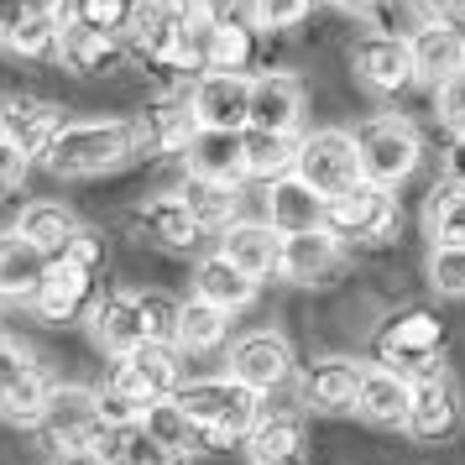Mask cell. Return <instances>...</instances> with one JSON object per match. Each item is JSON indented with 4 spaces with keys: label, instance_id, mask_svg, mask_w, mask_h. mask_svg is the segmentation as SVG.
Segmentation results:
<instances>
[{
    "label": "cell",
    "instance_id": "6da1fadb",
    "mask_svg": "<svg viewBox=\"0 0 465 465\" xmlns=\"http://www.w3.org/2000/svg\"><path fill=\"white\" fill-rule=\"evenodd\" d=\"M173 402L183 408V419L193 423V434L204 450H225V444H241L246 429L262 419V398L252 387H241L231 377H204V381H189L178 387Z\"/></svg>",
    "mask_w": 465,
    "mask_h": 465
},
{
    "label": "cell",
    "instance_id": "7a4b0ae2",
    "mask_svg": "<svg viewBox=\"0 0 465 465\" xmlns=\"http://www.w3.org/2000/svg\"><path fill=\"white\" fill-rule=\"evenodd\" d=\"M131 157H136V121H64L43 163L58 178H100Z\"/></svg>",
    "mask_w": 465,
    "mask_h": 465
},
{
    "label": "cell",
    "instance_id": "3957f363",
    "mask_svg": "<svg viewBox=\"0 0 465 465\" xmlns=\"http://www.w3.org/2000/svg\"><path fill=\"white\" fill-rule=\"evenodd\" d=\"M356 157H361V178L366 183L398 189L419 168L423 142H419V131H413V121H402V115H371V121L356 126Z\"/></svg>",
    "mask_w": 465,
    "mask_h": 465
},
{
    "label": "cell",
    "instance_id": "277c9868",
    "mask_svg": "<svg viewBox=\"0 0 465 465\" xmlns=\"http://www.w3.org/2000/svg\"><path fill=\"white\" fill-rule=\"evenodd\" d=\"M293 173L330 204L335 193H345V189L361 183L356 136H351V131H309V136L298 142V152H293Z\"/></svg>",
    "mask_w": 465,
    "mask_h": 465
},
{
    "label": "cell",
    "instance_id": "5b68a950",
    "mask_svg": "<svg viewBox=\"0 0 465 465\" xmlns=\"http://www.w3.org/2000/svg\"><path fill=\"white\" fill-rule=\"evenodd\" d=\"M115 402H126L131 413H142L147 402H163L178 392V351L173 345H136L131 356L115 361V371H110V387H105Z\"/></svg>",
    "mask_w": 465,
    "mask_h": 465
},
{
    "label": "cell",
    "instance_id": "8992f818",
    "mask_svg": "<svg viewBox=\"0 0 465 465\" xmlns=\"http://www.w3.org/2000/svg\"><path fill=\"white\" fill-rule=\"evenodd\" d=\"M444 345V324L429 309H408V314H398L387 330L377 335V356L387 371H402L408 381L419 377H434L440 366H434V356H440Z\"/></svg>",
    "mask_w": 465,
    "mask_h": 465
},
{
    "label": "cell",
    "instance_id": "52a82bcc",
    "mask_svg": "<svg viewBox=\"0 0 465 465\" xmlns=\"http://www.w3.org/2000/svg\"><path fill=\"white\" fill-rule=\"evenodd\" d=\"M37 429L64 455H94V440L105 429V419H100V392H89V387H53L43 402V413H37Z\"/></svg>",
    "mask_w": 465,
    "mask_h": 465
},
{
    "label": "cell",
    "instance_id": "ba28073f",
    "mask_svg": "<svg viewBox=\"0 0 465 465\" xmlns=\"http://www.w3.org/2000/svg\"><path fill=\"white\" fill-rule=\"evenodd\" d=\"M398 225V199L392 189H377L361 178L356 189L335 193L324 204V231L340 235V241H381V235Z\"/></svg>",
    "mask_w": 465,
    "mask_h": 465
},
{
    "label": "cell",
    "instance_id": "9c48e42d",
    "mask_svg": "<svg viewBox=\"0 0 465 465\" xmlns=\"http://www.w3.org/2000/svg\"><path fill=\"white\" fill-rule=\"evenodd\" d=\"M189 115L199 131H246L252 121V79L246 74H199L189 89Z\"/></svg>",
    "mask_w": 465,
    "mask_h": 465
},
{
    "label": "cell",
    "instance_id": "30bf717a",
    "mask_svg": "<svg viewBox=\"0 0 465 465\" xmlns=\"http://www.w3.org/2000/svg\"><path fill=\"white\" fill-rule=\"evenodd\" d=\"M288 377H293V351L277 330H252L231 345V381L252 387L256 398H267Z\"/></svg>",
    "mask_w": 465,
    "mask_h": 465
},
{
    "label": "cell",
    "instance_id": "8fae6325",
    "mask_svg": "<svg viewBox=\"0 0 465 465\" xmlns=\"http://www.w3.org/2000/svg\"><path fill=\"white\" fill-rule=\"evenodd\" d=\"M351 68L366 89L377 94H398V89L413 84V53H408V37L398 32H366L356 47H351Z\"/></svg>",
    "mask_w": 465,
    "mask_h": 465
},
{
    "label": "cell",
    "instance_id": "7c38bea8",
    "mask_svg": "<svg viewBox=\"0 0 465 465\" xmlns=\"http://www.w3.org/2000/svg\"><path fill=\"white\" fill-rule=\"evenodd\" d=\"M47 392H53V381L37 371V361L26 356L16 340L0 335V413H11V419H22V423H37Z\"/></svg>",
    "mask_w": 465,
    "mask_h": 465
},
{
    "label": "cell",
    "instance_id": "4fadbf2b",
    "mask_svg": "<svg viewBox=\"0 0 465 465\" xmlns=\"http://www.w3.org/2000/svg\"><path fill=\"white\" fill-rule=\"evenodd\" d=\"M89 293H94V272L89 267H74L64 256H47V272L37 282V293L26 298L37 319L47 324H68V319H79L89 309Z\"/></svg>",
    "mask_w": 465,
    "mask_h": 465
},
{
    "label": "cell",
    "instance_id": "5bb4252c",
    "mask_svg": "<svg viewBox=\"0 0 465 465\" xmlns=\"http://www.w3.org/2000/svg\"><path fill=\"white\" fill-rule=\"evenodd\" d=\"M340 235H330L324 225L319 231H298V235H282L277 246V277H288L298 288H314V282H330L340 272Z\"/></svg>",
    "mask_w": 465,
    "mask_h": 465
},
{
    "label": "cell",
    "instance_id": "9a60e30c",
    "mask_svg": "<svg viewBox=\"0 0 465 465\" xmlns=\"http://www.w3.org/2000/svg\"><path fill=\"white\" fill-rule=\"evenodd\" d=\"M89 335L100 351L121 361L136 345H147V319H142V293H105L89 309Z\"/></svg>",
    "mask_w": 465,
    "mask_h": 465
},
{
    "label": "cell",
    "instance_id": "2e32d148",
    "mask_svg": "<svg viewBox=\"0 0 465 465\" xmlns=\"http://www.w3.org/2000/svg\"><path fill=\"white\" fill-rule=\"evenodd\" d=\"M131 43V53L152 68H178V53H183V37H178V11H163V5H147L136 0L131 5V22L121 32Z\"/></svg>",
    "mask_w": 465,
    "mask_h": 465
},
{
    "label": "cell",
    "instance_id": "e0dca14e",
    "mask_svg": "<svg viewBox=\"0 0 465 465\" xmlns=\"http://www.w3.org/2000/svg\"><path fill=\"white\" fill-rule=\"evenodd\" d=\"M455 423H460V392L450 387V377L434 371V377L413 381V402H408L402 429L419 440H444V434H455Z\"/></svg>",
    "mask_w": 465,
    "mask_h": 465
},
{
    "label": "cell",
    "instance_id": "ac0fdd59",
    "mask_svg": "<svg viewBox=\"0 0 465 465\" xmlns=\"http://www.w3.org/2000/svg\"><path fill=\"white\" fill-rule=\"evenodd\" d=\"M408 402H413V381L402 377V371H387V366H361L356 413L366 423H377V429H402Z\"/></svg>",
    "mask_w": 465,
    "mask_h": 465
},
{
    "label": "cell",
    "instance_id": "d6986e66",
    "mask_svg": "<svg viewBox=\"0 0 465 465\" xmlns=\"http://www.w3.org/2000/svg\"><path fill=\"white\" fill-rule=\"evenodd\" d=\"M408 53H413V79H429L440 84L455 68H465V22H429L408 37Z\"/></svg>",
    "mask_w": 465,
    "mask_h": 465
},
{
    "label": "cell",
    "instance_id": "ffe728a7",
    "mask_svg": "<svg viewBox=\"0 0 465 465\" xmlns=\"http://www.w3.org/2000/svg\"><path fill=\"white\" fill-rule=\"evenodd\" d=\"M298 121H303V84H298L293 74H256L252 79V121L246 126L293 136Z\"/></svg>",
    "mask_w": 465,
    "mask_h": 465
},
{
    "label": "cell",
    "instance_id": "44dd1931",
    "mask_svg": "<svg viewBox=\"0 0 465 465\" xmlns=\"http://www.w3.org/2000/svg\"><path fill=\"white\" fill-rule=\"evenodd\" d=\"M183 163H189V178H204V183H225V189H241V131H193L189 147H183Z\"/></svg>",
    "mask_w": 465,
    "mask_h": 465
},
{
    "label": "cell",
    "instance_id": "7402d4cb",
    "mask_svg": "<svg viewBox=\"0 0 465 465\" xmlns=\"http://www.w3.org/2000/svg\"><path fill=\"white\" fill-rule=\"evenodd\" d=\"M267 225L277 235L319 231L324 225V199L298 173H282V178H272V189H267Z\"/></svg>",
    "mask_w": 465,
    "mask_h": 465
},
{
    "label": "cell",
    "instance_id": "603a6c76",
    "mask_svg": "<svg viewBox=\"0 0 465 465\" xmlns=\"http://www.w3.org/2000/svg\"><path fill=\"white\" fill-rule=\"evenodd\" d=\"M64 126V115L58 105H47V100H11L5 105V142L22 152L26 163H43L47 147H53V136Z\"/></svg>",
    "mask_w": 465,
    "mask_h": 465
},
{
    "label": "cell",
    "instance_id": "cb8c5ba5",
    "mask_svg": "<svg viewBox=\"0 0 465 465\" xmlns=\"http://www.w3.org/2000/svg\"><path fill=\"white\" fill-rule=\"evenodd\" d=\"M356 387H361V361L330 356V361H319V366H309L303 402L314 413H356Z\"/></svg>",
    "mask_w": 465,
    "mask_h": 465
},
{
    "label": "cell",
    "instance_id": "d4e9b609",
    "mask_svg": "<svg viewBox=\"0 0 465 465\" xmlns=\"http://www.w3.org/2000/svg\"><path fill=\"white\" fill-rule=\"evenodd\" d=\"M193 298H204V303H214V309L235 314V309H246V303L256 298V277H246L235 262H225V256L214 252V256H204V262L193 267Z\"/></svg>",
    "mask_w": 465,
    "mask_h": 465
},
{
    "label": "cell",
    "instance_id": "484cf974",
    "mask_svg": "<svg viewBox=\"0 0 465 465\" xmlns=\"http://www.w3.org/2000/svg\"><path fill=\"white\" fill-rule=\"evenodd\" d=\"M94 455L100 465H183V455H173L168 444L142 434L136 423H105L94 440Z\"/></svg>",
    "mask_w": 465,
    "mask_h": 465
},
{
    "label": "cell",
    "instance_id": "4316f807",
    "mask_svg": "<svg viewBox=\"0 0 465 465\" xmlns=\"http://www.w3.org/2000/svg\"><path fill=\"white\" fill-rule=\"evenodd\" d=\"M231 335V314L214 309L204 298H189L178 303V319H173V351H189V356H204V351H220Z\"/></svg>",
    "mask_w": 465,
    "mask_h": 465
},
{
    "label": "cell",
    "instance_id": "83f0119b",
    "mask_svg": "<svg viewBox=\"0 0 465 465\" xmlns=\"http://www.w3.org/2000/svg\"><path fill=\"white\" fill-rule=\"evenodd\" d=\"M246 460L252 465H298V444H303V429H298L293 413H262V419L246 429Z\"/></svg>",
    "mask_w": 465,
    "mask_h": 465
},
{
    "label": "cell",
    "instance_id": "f1b7e54d",
    "mask_svg": "<svg viewBox=\"0 0 465 465\" xmlns=\"http://www.w3.org/2000/svg\"><path fill=\"white\" fill-rule=\"evenodd\" d=\"M121 37L115 32H100V26H68L58 32V53L53 58H64L74 74H110V68L121 64Z\"/></svg>",
    "mask_w": 465,
    "mask_h": 465
},
{
    "label": "cell",
    "instance_id": "f546056e",
    "mask_svg": "<svg viewBox=\"0 0 465 465\" xmlns=\"http://www.w3.org/2000/svg\"><path fill=\"white\" fill-rule=\"evenodd\" d=\"M277 246H282V235H277L272 225H225L220 256L235 262L246 277H272L277 272Z\"/></svg>",
    "mask_w": 465,
    "mask_h": 465
},
{
    "label": "cell",
    "instance_id": "4dcf8cb0",
    "mask_svg": "<svg viewBox=\"0 0 465 465\" xmlns=\"http://www.w3.org/2000/svg\"><path fill=\"white\" fill-rule=\"evenodd\" d=\"M142 225H147V235H157L168 252H189V246H199V235H204V225H199L193 210L183 204V193H157V199H147V204H142Z\"/></svg>",
    "mask_w": 465,
    "mask_h": 465
},
{
    "label": "cell",
    "instance_id": "1f68e13d",
    "mask_svg": "<svg viewBox=\"0 0 465 465\" xmlns=\"http://www.w3.org/2000/svg\"><path fill=\"white\" fill-rule=\"evenodd\" d=\"M47 272V252H37L26 235H0V298H32Z\"/></svg>",
    "mask_w": 465,
    "mask_h": 465
},
{
    "label": "cell",
    "instance_id": "d6a6232c",
    "mask_svg": "<svg viewBox=\"0 0 465 465\" xmlns=\"http://www.w3.org/2000/svg\"><path fill=\"white\" fill-rule=\"evenodd\" d=\"M293 152H298V142L282 136V131H262V126L241 131V168H246V178L272 183L282 173H293Z\"/></svg>",
    "mask_w": 465,
    "mask_h": 465
},
{
    "label": "cell",
    "instance_id": "836d02e7",
    "mask_svg": "<svg viewBox=\"0 0 465 465\" xmlns=\"http://www.w3.org/2000/svg\"><path fill=\"white\" fill-rule=\"evenodd\" d=\"M193 115H189V100L183 105H152L142 121H136V152L147 147V152H183L189 147V136H193Z\"/></svg>",
    "mask_w": 465,
    "mask_h": 465
},
{
    "label": "cell",
    "instance_id": "e575fe53",
    "mask_svg": "<svg viewBox=\"0 0 465 465\" xmlns=\"http://www.w3.org/2000/svg\"><path fill=\"white\" fill-rule=\"evenodd\" d=\"M74 231H79L74 210H68V204H53V199H32L22 210V220H16V235H26V241L47 256H58V246H64Z\"/></svg>",
    "mask_w": 465,
    "mask_h": 465
},
{
    "label": "cell",
    "instance_id": "d590c367",
    "mask_svg": "<svg viewBox=\"0 0 465 465\" xmlns=\"http://www.w3.org/2000/svg\"><path fill=\"white\" fill-rule=\"evenodd\" d=\"M136 429H142V434H152L157 444H168L173 455H189V450H204V444H199V434H193V423L183 419V408H178L173 398L147 402V408L136 413Z\"/></svg>",
    "mask_w": 465,
    "mask_h": 465
},
{
    "label": "cell",
    "instance_id": "8d00e7d4",
    "mask_svg": "<svg viewBox=\"0 0 465 465\" xmlns=\"http://www.w3.org/2000/svg\"><path fill=\"white\" fill-rule=\"evenodd\" d=\"M252 26H210V37H204V53H199V68L204 74H241V68L252 64Z\"/></svg>",
    "mask_w": 465,
    "mask_h": 465
},
{
    "label": "cell",
    "instance_id": "74e56055",
    "mask_svg": "<svg viewBox=\"0 0 465 465\" xmlns=\"http://www.w3.org/2000/svg\"><path fill=\"white\" fill-rule=\"evenodd\" d=\"M423 231L434 246H465V183H450L429 199L423 210Z\"/></svg>",
    "mask_w": 465,
    "mask_h": 465
},
{
    "label": "cell",
    "instance_id": "f35d334b",
    "mask_svg": "<svg viewBox=\"0 0 465 465\" xmlns=\"http://www.w3.org/2000/svg\"><path fill=\"white\" fill-rule=\"evenodd\" d=\"M183 204L193 210V220H199L204 231H225L231 214H235V189H225V183H204V178H189Z\"/></svg>",
    "mask_w": 465,
    "mask_h": 465
},
{
    "label": "cell",
    "instance_id": "ab89813d",
    "mask_svg": "<svg viewBox=\"0 0 465 465\" xmlns=\"http://www.w3.org/2000/svg\"><path fill=\"white\" fill-rule=\"evenodd\" d=\"M5 47L22 53V58H47V53H58V26H53L47 11H26L16 22V32L5 37Z\"/></svg>",
    "mask_w": 465,
    "mask_h": 465
},
{
    "label": "cell",
    "instance_id": "60d3db41",
    "mask_svg": "<svg viewBox=\"0 0 465 465\" xmlns=\"http://www.w3.org/2000/svg\"><path fill=\"white\" fill-rule=\"evenodd\" d=\"M429 282L450 298H465V246H434V256H429Z\"/></svg>",
    "mask_w": 465,
    "mask_h": 465
},
{
    "label": "cell",
    "instance_id": "b9f144b4",
    "mask_svg": "<svg viewBox=\"0 0 465 465\" xmlns=\"http://www.w3.org/2000/svg\"><path fill=\"white\" fill-rule=\"evenodd\" d=\"M434 110H440V121L455 131V136L465 131V68H455L450 79L434 84Z\"/></svg>",
    "mask_w": 465,
    "mask_h": 465
},
{
    "label": "cell",
    "instance_id": "7bdbcfd3",
    "mask_svg": "<svg viewBox=\"0 0 465 465\" xmlns=\"http://www.w3.org/2000/svg\"><path fill=\"white\" fill-rule=\"evenodd\" d=\"M309 11H314V0H256V26L288 32V26H298Z\"/></svg>",
    "mask_w": 465,
    "mask_h": 465
},
{
    "label": "cell",
    "instance_id": "ee69618b",
    "mask_svg": "<svg viewBox=\"0 0 465 465\" xmlns=\"http://www.w3.org/2000/svg\"><path fill=\"white\" fill-rule=\"evenodd\" d=\"M142 319H147V340L173 345V319H178V303H173L168 293H142Z\"/></svg>",
    "mask_w": 465,
    "mask_h": 465
},
{
    "label": "cell",
    "instance_id": "f6af8a7d",
    "mask_svg": "<svg viewBox=\"0 0 465 465\" xmlns=\"http://www.w3.org/2000/svg\"><path fill=\"white\" fill-rule=\"evenodd\" d=\"M58 256H64V262H74V267H89V272H94V267H100V256H105V246H100V241L79 225V231L58 246Z\"/></svg>",
    "mask_w": 465,
    "mask_h": 465
},
{
    "label": "cell",
    "instance_id": "bcb514c9",
    "mask_svg": "<svg viewBox=\"0 0 465 465\" xmlns=\"http://www.w3.org/2000/svg\"><path fill=\"white\" fill-rule=\"evenodd\" d=\"M214 26H256V0H204Z\"/></svg>",
    "mask_w": 465,
    "mask_h": 465
},
{
    "label": "cell",
    "instance_id": "7dc6e473",
    "mask_svg": "<svg viewBox=\"0 0 465 465\" xmlns=\"http://www.w3.org/2000/svg\"><path fill=\"white\" fill-rule=\"evenodd\" d=\"M423 26L429 22H465V0H402Z\"/></svg>",
    "mask_w": 465,
    "mask_h": 465
},
{
    "label": "cell",
    "instance_id": "c3c4849f",
    "mask_svg": "<svg viewBox=\"0 0 465 465\" xmlns=\"http://www.w3.org/2000/svg\"><path fill=\"white\" fill-rule=\"evenodd\" d=\"M26 168H32V163H26V157H22L16 147H11L5 136H0V193H5V189H16V183L26 178Z\"/></svg>",
    "mask_w": 465,
    "mask_h": 465
},
{
    "label": "cell",
    "instance_id": "681fc988",
    "mask_svg": "<svg viewBox=\"0 0 465 465\" xmlns=\"http://www.w3.org/2000/svg\"><path fill=\"white\" fill-rule=\"evenodd\" d=\"M330 5H340V11H356V16H371L381 0H330Z\"/></svg>",
    "mask_w": 465,
    "mask_h": 465
},
{
    "label": "cell",
    "instance_id": "f907efd6",
    "mask_svg": "<svg viewBox=\"0 0 465 465\" xmlns=\"http://www.w3.org/2000/svg\"><path fill=\"white\" fill-rule=\"evenodd\" d=\"M450 173H455V183H465V131H460V142H455V157H450Z\"/></svg>",
    "mask_w": 465,
    "mask_h": 465
},
{
    "label": "cell",
    "instance_id": "816d5d0a",
    "mask_svg": "<svg viewBox=\"0 0 465 465\" xmlns=\"http://www.w3.org/2000/svg\"><path fill=\"white\" fill-rule=\"evenodd\" d=\"M58 465H100V455H64Z\"/></svg>",
    "mask_w": 465,
    "mask_h": 465
},
{
    "label": "cell",
    "instance_id": "f5cc1de1",
    "mask_svg": "<svg viewBox=\"0 0 465 465\" xmlns=\"http://www.w3.org/2000/svg\"><path fill=\"white\" fill-rule=\"evenodd\" d=\"M147 5H163V11H178V5H189V0H147Z\"/></svg>",
    "mask_w": 465,
    "mask_h": 465
},
{
    "label": "cell",
    "instance_id": "db71d44e",
    "mask_svg": "<svg viewBox=\"0 0 465 465\" xmlns=\"http://www.w3.org/2000/svg\"><path fill=\"white\" fill-rule=\"evenodd\" d=\"M5 105H11V100H5V94H0V136H5Z\"/></svg>",
    "mask_w": 465,
    "mask_h": 465
},
{
    "label": "cell",
    "instance_id": "11a10c76",
    "mask_svg": "<svg viewBox=\"0 0 465 465\" xmlns=\"http://www.w3.org/2000/svg\"><path fill=\"white\" fill-rule=\"evenodd\" d=\"M126 5H136V0H126Z\"/></svg>",
    "mask_w": 465,
    "mask_h": 465
}]
</instances>
